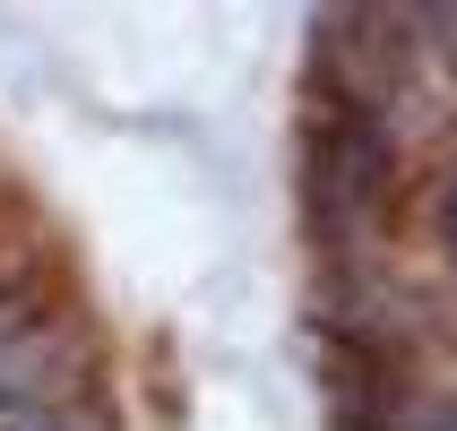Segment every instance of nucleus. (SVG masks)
I'll use <instances>...</instances> for the list:
<instances>
[{"instance_id": "nucleus-1", "label": "nucleus", "mask_w": 457, "mask_h": 431, "mask_svg": "<svg viewBox=\"0 0 457 431\" xmlns=\"http://www.w3.org/2000/svg\"><path fill=\"white\" fill-rule=\"evenodd\" d=\"M380 181H388V129L354 104H320V121H311V216L345 242V233L371 225V207H380Z\"/></svg>"}, {"instance_id": "nucleus-2", "label": "nucleus", "mask_w": 457, "mask_h": 431, "mask_svg": "<svg viewBox=\"0 0 457 431\" xmlns=\"http://www.w3.org/2000/svg\"><path fill=\"white\" fill-rule=\"evenodd\" d=\"M78 371V336L70 328H9L0 336V406H35V397H52V388H70Z\"/></svg>"}, {"instance_id": "nucleus-3", "label": "nucleus", "mask_w": 457, "mask_h": 431, "mask_svg": "<svg viewBox=\"0 0 457 431\" xmlns=\"http://www.w3.org/2000/svg\"><path fill=\"white\" fill-rule=\"evenodd\" d=\"M423 26H432V44H440V52H449V61H457V9H432V18H423Z\"/></svg>"}, {"instance_id": "nucleus-4", "label": "nucleus", "mask_w": 457, "mask_h": 431, "mask_svg": "<svg viewBox=\"0 0 457 431\" xmlns=\"http://www.w3.org/2000/svg\"><path fill=\"white\" fill-rule=\"evenodd\" d=\"M9 431H61V423H44V414H18V423H9Z\"/></svg>"}, {"instance_id": "nucleus-5", "label": "nucleus", "mask_w": 457, "mask_h": 431, "mask_svg": "<svg viewBox=\"0 0 457 431\" xmlns=\"http://www.w3.org/2000/svg\"><path fill=\"white\" fill-rule=\"evenodd\" d=\"M449 242H457V190H449Z\"/></svg>"}]
</instances>
